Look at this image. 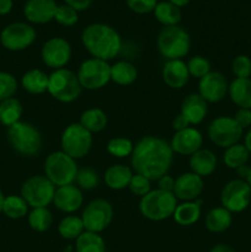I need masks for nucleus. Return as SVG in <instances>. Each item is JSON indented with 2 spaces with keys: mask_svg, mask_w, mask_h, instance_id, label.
Wrapping results in <instances>:
<instances>
[{
  "mask_svg": "<svg viewBox=\"0 0 251 252\" xmlns=\"http://www.w3.org/2000/svg\"><path fill=\"white\" fill-rule=\"evenodd\" d=\"M150 180L147 179L145 176L139 174H133L132 180H130L128 189H130L133 194L139 197H144L145 194L149 193L152 191V185H150Z\"/></svg>",
  "mask_w": 251,
  "mask_h": 252,
  "instance_id": "44",
  "label": "nucleus"
},
{
  "mask_svg": "<svg viewBox=\"0 0 251 252\" xmlns=\"http://www.w3.org/2000/svg\"><path fill=\"white\" fill-rule=\"evenodd\" d=\"M228 81L219 71H211L199 79L198 94L208 103H217L223 100L228 94Z\"/></svg>",
  "mask_w": 251,
  "mask_h": 252,
  "instance_id": "16",
  "label": "nucleus"
},
{
  "mask_svg": "<svg viewBox=\"0 0 251 252\" xmlns=\"http://www.w3.org/2000/svg\"><path fill=\"white\" fill-rule=\"evenodd\" d=\"M249 159H250L249 150L246 149L245 145L239 144V143L226 148L223 155V161L225 166L233 170H236L238 167L248 164Z\"/></svg>",
  "mask_w": 251,
  "mask_h": 252,
  "instance_id": "33",
  "label": "nucleus"
},
{
  "mask_svg": "<svg viewBox=\"0 0 251 252\" xmlns=\"http://www.w3.org/2000/svg\"><path fill=\"white\" fill-rule=\"evenodd\" d=\"M64 1H65L66 5L75 9L76 11H84V10L89 9L93 0H64Z\"/></svg>",
  "mask_w": 251,
  "mask_h": 252,
  "instance_id": "48",
  "label": "nucleus"
},
{
  "mask_svg": "<svg viewBox=\"0 0 251 252\" xmlns=\"http://www.w3.org/2000/svg\"><path fill=\"white\" fill-rule=\"evenodd\" d=\"M53 223V217L47 207L41 208H32L29 213V224L37 233H43L51 228Z\"/></svg>",
  "mask_w": 251,
  "mask_h": 252,
  "instance_id": "37",
  "label": "nucleus"
},
{
  "mask_svg": "<svg viewBox=\"0 0 251 252\" xmlns=\"http://www.w3.org/2000/svg\"><path fill=\"white\" fill-rule=\"evenodd\" d=\"M189 167L191 172L198 176H209L216 171L217 157L211 150L199 149L189 157Z\"/></svg>",
  "mask_w": 251,
  "mask_h": 252,
  "instance_id": "23",
  "label": "nucleus"
},
{
  "mask_svg": "<svg viewBox=\"0 0 251 252\" xmlns=\"http://www.w3.org/2000/svg\"><path fill=\"white\" fill-rule=\"evenodd\" d=\"M4 199H5V196H4V193H2L1 189H0V213H1V211H2V204H4Z\"/></svg>",
  "mask_w": 251,
  "mask_h": 252,
  "instance_id": "55",
  "label": "nucleus"
},
{
  "mask_svg": "<svg viewBox=\"0 0 251 252\" xmlns=\"http://www.w3.org/2000/svg\"><path fill=\"white\" fill-rule=\"evenodd\" d=\"M231 70L233 74L236 76V79H250L251 76V58L240 54L235 57L231 63Z\"/></svg>",
  "mask_w": 251,
  "mask_h": 252,
  "instance_id": "43",
  "label": "nucleus"
},
{
  "mask_svg": "<svg viewBox=\"0 0 251 252\" xmlns=\"http://www.w3.org/2000/svg\"><path fill=\"white\" fill-rule=\"evenodd\" d=\"M174 160V152L170 143L162 138L147 135L134 145L130 164L135 174L155 181L167 175Z\"/></svg>",
  "mask_w": 251,
  "mask_h": 252,
  "instance_id": "1",
  "label": "nucleus"
},
{
  "mask_svg": "<svg viewBox=\"0 0 251 252\" xmlns=\"http://www.w3.org/2000/svg\"><path fill=\"white\" fill-rule=\"evenodd\" d=\"M209 252H235L233 248H230L226 244H218V245L213 246Z\"/></svg>",
  "mask_w": 251,
  "mask_h": 252,
  "instance_id": "51",
  "label": "nucleus"
},
{
  "mask_svg": "<svg viewBox=\"0 0 251 252\" xmlns=\"http://www.w3.org/2000/svg\"><path fill=\"white\" fill-rule=\"evenodd\" d=\"M201 199L177 204L176 209L174 212V216H172L175 221L182 226H189L192 224L197 223L199 217H201Z\"/></svg>",
  "mask_w": 251,
  "mask_h": 252,
  "instance_id": "26",
  "label": "nucleus"
},
{
  "mask_svg": "<svg viewBox=\"0 0 251 252\" xmlns=\"http://www.w3.org/2000/svg\"><path fill=\"white\" fill-rule=\"evenodd\" d=\"M230 100L240 108L251 110V79H234L229 84Z\"/></svg>",
  "mask_w": 251,
  "mask_h": 252,
  "instance_id": "25",
  "label": "nucleus"
},
{
  "mask_svg": "<svg viewBox=\"0 0 251 252\" xmlns=\"http://www.w3.org/2000/svg\"><path fill=\"white\" fill-rule=\"evenodd\" d=\"M7 140L17 154L29 158L38 154L43 144L39 130L31 123L21 121L7 128Z\"/></svg>",
  "mask_w": 251,
  "mask_h": 252,
  "instance_id": "3",
  "label": "nucleus"
},
{
  "mask_svg": "<svg viewBox=\"0 0 251 252\" xmlns=\"http://www.w3.org/2000/svg\"><path fill=\"white\" fill-rule=\"evenodd\" d=\"M76 252H106L105 240L100 234L84 231L75 243Z\"/></svg>",
  "mask_w": 251,
  "mask_h": 252,
  "instance_id": "35",
  "label": "nucleus"
},
{
  "mask_svg": "<svg viewBox=\"0 0 251 252\" xmlns=\"http://www.w3.org/2000/svg\"><path fill=\"white\" fill-rule=\"evenodd\" d=\"M133 172L128 166L122 164H116L108 167L103 175V180L108 189L120 191L126 189L132 180Z\"/></svg>",
  "mask_w": 251,
  "mask_h": 252,
  "instance_id": "24",
  "label": "nucleus"
},
{
  "mask_svg": "<svg viewBox=\"0 0 251 252\" xmlns=\"http://www.w3.org/2000/svg\"><path fill=\"white\" fill-rule=\"evenodd\" d=\"M85 231L81 217L66 216L58 225L59 235L66 240H76Z\"/></svg>",
  "mask_w": 251,
  "mask_h": 252,
  "instance_id": "36",
  "label": "nucleus"
},
{
  "mask_svg": "<svg viewBox=\"0 0 251 252\" xmlns=\"http://www.w3.org/2000/svg\"><path fill=\"white\" fill-rule=\"evenodd\" d=\"M106 148H107V152L110 153L112 157L122 159V158L132 155L133 149H134V144H133L132 140H129L128 138L116 137L112 138V139L107 143V147Z\"/></svg>",
  "mask_w": 251,
  "mask_h": 252,
  "instance_id": "38",
  "label": "nucleus"
},
{
  "mask_svg": "<svg viewBox=\"0 0 251 252\" xmlns=\"http://www.w3.org/2000/svg\"><path fill=\"white\" fill-rule=\"evenodd\" d=\"M36 36V30L31 25L25 22H12L2 29L0 33V43L7 51H24L33 43Z\"/></svg>",
  "mask_w": 251,
  "mask_h": 252,
  "instance_id": "14",
  "label": "nucleus"
},
{
  "mask_svg": "<svg viewBox=\"0 0 251 252\" xmlns=\"http://www.w3.org/2000/svg\"><path fill=\"white\" fill-rule=\"evenodd\" d=\"M17 91V80L12 74L0 71V102L14 97Z\"/></svg>",
  "mask_w": 251,
  "mask_h": 252,
  "instance_id": "42",
  "label": "nucleus"
},
{
  "mask_svg": "<svg viewBox=\"0 0 251 252\" xmlns=\"http://www.w3.org/2000/svg\"><path fill=\"white\" fill-rule=\"evenodd\" d=\"M155 19L164 25L165 27L167 26H176L180 21H181V10L177 7L176 5L171 4L170 1H161L157 2V6L154 9Z\"/></svg>",
  "mask_w": 251,
  "mask_h": 252,
  "instance_id": "32",
  "label": "nucleus"
},
{
  "mask_svg": "<svg viewBox=\"0 0 251 252\" xmlns=\"http://www.w3.org/2000/svg\"><path fill=\"white\" fill-rule=\"evenodd\" d=\"M54 20L58 24H61L62 26L71 27L78 22L79 15L78 11L75 9H73L71 6H69V5H58L56 10V14H54Z\"/></svg>",
  "mask_w": 251,
  "mask_h": 252,
  "instance_id": "41",
  "label": "nucleus"
},
{
  "mask_svg": "<svg viewBox=\"0 0 251 252\" xmlns=\"http://www.w3.org/2000/svg\"><path fill=\"white\" fill-rule=\"evenodd\" d=\"M62 152L73 159L86 157L93 147V134L80 123H71L64 129L61 137Z\"/></svg>",
  "mask_w": 251,
  "mask_h": 252,
  "instance_id": "10",
  "label": "nucleus"
},
{
  "mask_svg": "<svg viewBox=\"0 0 251 252\" xmlns=\"http://www.w3.org/2000/svg\"><path fill=\"white\" fill-rule=\"evenodd\" d=\"M113 208L106 199L97 198L91 201L81 214V220L86 231L100 234L111 224Z\"/></svg>",
  "mask_w": 251,
  "mask_h": 252,
  "instance_id": "12",
  "label": "nucleus"
},
{
  "mask_svg": "<svg viewBox=\"0 0 251 252\" xmlns=\"http://www.w3.org/2000/svg\"><path fill=\"white\" fill-rule=\"evenodd\" d=\"M250 167L251 166H248V164H246L236 169V172H238L239 177H240L241 180H246V177H248L249 175V171H250Z\"/></svg>",
  "mask_w": 251,
  "mask_h": 252,
  "instance_id": "52",
  "label": "nucleus"
},
{
  "mask_svg": "<svg viewBox=\"0 0 251 252\" xmlns=\"http://www.w3.org/2000/svg\"><path fill=\"white\" fill-rule=\"evenodd\" d=\"M189 126H191V125H189L188 121H187L186 118H185L184 116L181 115V113H180V115H177L176 117L172 120V128H174L176 132H180V130L186 129V128H188Z\"/></svg>",
  "mask_w": 251,
  "mask_h": 252,
  "instance_id": "49",
  "label": "nucleus"
},
{
  "mask_svg": "<svg viewBox=\"0 0 251 252\" xmlns=\"http://www.w3.org/2000/svg\"><path fill=\"white\" fill-rule=\"evenodd\" d=\"M233 221V216L224 207H216L211 209L206 216V228L211 233H223L228 230Z\"/></svg>",
  "mask_w": 251,
  "mask_h": 252,
  "instance_id": "28",
  "label": "nucleus"
},
{
  "mask_svg": "<svg viewBox=\"0 0 251 252\" xmlns=\"http://www.w3.org/2000/svg\"><path fill=\"white\" fill-rule=\"evenodd\" d=\"M1 212L10 219H21L29 213V204L22 198L21 194H10L5 196Z\"/></svg>",
  "mask_w": 251,
  "mask_h": 252,
  "instance_id": "34",
  "label": "nucleus"
},
{
  "mask_svg": "<svg viewBox=\"0 0 251 252\" xmlns=\"http://www.w3.org/2000/svg\"><path fill=\"white\" fill-rule=\"evenodd\" d=\"M128 7L135 14H148L154 11L157 0H126Z\"/></svg>",
  "mask_w": 251,
  "mask_h": 252,
  "instance_id": "45",
  "label": "nucleus"
},
{
  "mask_svg": "<svg viewBox=\"0 0 251 252\" xmlns=\"http://www.w3.org/2000/svg\"><path fill=\"white\" fill-rule=\"evenodd\" d=\"M233 118L243 130L246 129V128H251V110H248V108H239Z\"/></svg>",
  "mask_w": 251,
  "mask_h": 252,
  "instance_id": "46",
  "label": "nucleus"
},
{
  "mask_svg": "<svg viewBox=\"0 0 251 252\" xmlns=\"http://www.w3.org/2000/svg\"><path fill=\"white\" fill-rule=\"evenodd\" d=\"M244 145H245L246 149H248L249 153L251 154V128L245 134V138H244Z\"/></svg>",
  "mask_w": 251,
  "mask_h": 252,
  "instance_id": "53",
  "label": "nucleus"
},
{
  "mask_svg": "<svg viewBox=\"0 0 251 252\" xmlns=\"http://www.w3.org/2000/svg\"><path fill=\"white\" fill-rule=\"evenodd\" d=\"M83 192L74 184L57 187L53 204L57 207V209H59L63 213H74L78 209H80V207L83 206Z\"/></svg>",
  "mask_w": 251,
  "mask_h": 252,
  "instance_id": "19",
  "label": "nucleus"
},
{
  "mask_svg": "<svg viewBox=\"0 0 251 252\" xmlns=\"http://www.w3.org/2000/svg\"><path fill=\"white\" fill-rule=\"evenodd\" d=\"M202 144H203V137L201 132L192 127L176 132L170 142L172 152L180 155H189V157L202 149Z\"/></svg>",
  "mask_w": 251,
  "mask_h": 252,
  "instance_id": "18",
  "label": "nucleus"
},
{
  "mask_svg": "<svg viewBox=\"0 0 251 252\" xmlns=\"http://www.w3.org/2000/svg\"><path fill=\"white\" fill-rule=\"evenodd\" d=\"M80 123L86 130L93 134L103 130L107 126V116L101 108H89L84 111L80 116Z\"/></svg>",
  "mask_w": 251,
  "mask_h": 252,
  "instance_id": "30",
  "label": "nucleus"
},
{
  "mask_svg": "<svg viewBox=\"0 0 251 252\" xmlns=\"http://www.w3.org/2000/svg\"><path fill=\"white\" fill-rule=\"evenodd\" d=\"M208 112V102L199 96V94H191L184 100L181 106V115L191 126L199 125L206 118Z\"/></svg>",
  "mask_w": 251,
  "mask_h": 252,
  "instance_id": "22",
  "label": "nucleus"
},
{
  "mask_svg": "<svg viewBox=\"0 0 251 252\" xmlns=\"http://www.w3.org/2000/svg\"><path fill=\"white\" fill-rule=\"evenodd\" d=\"M138 70L130 62L121 61L111 66V81L117 85L127 86L137 80Z\"/></svg>",
  "mask_w": 251,
  "mask_h": 252,
  "instance_id": "29",
  "label": "nucleus"
},
{
  "mask_svg": "<svg viewBox=\"0 0 251 252\" xmlns=\"http://www.w3.org/2000/svg\"><path fill=\"white\" fill-rule=\"evenodd\" d=\"M246 182H248L249 184V186L251 187V167H250V171H249V175H248V177H246V180H245Z\"/></svg>",
  "mask_w": 251,
  "mask_h": 252,
  "instance_id": "56",
  "label": "nucleus"
},
{
  "mask_svg": "<svg viewBox=\"0 0 251 252\" xmlns=\"http://www.w3.org/2000/svg\"><path fill=\"white\" fill-rule=\"evenodd\" d=\"M12 1H15V0H12Z\"/></svg>",
  "mask_w": 251,
  "mask_h": 252,
  "instance_id": "57",
  "label": "nucleus"
},
{
  "mask_svg": "<svg viewBox=\"0 0 251 252\" xmlns=\"http://www.w3.org/2000/svg\"><path fill=\"white\" fill-rule=\"evenodd\" d=\"M41 58L48 68L54 70L64 68L71 58L70 43L62 37H52L42 46Z\"/></svg>",
  "mask_w": 251,
  "mask_h": 252,
  "instance_id": "15",
  "label": "nucleus"
},
{
  "mask_svg": "<svg viewBox=\"0 0 251 252\" xmlns=\"http://www.w3.org/2000/svg\"><path fill=\"white\" fill-rule=\"evenodd\" d=\"M81 42L93 58L111 61L120 54L122 39L113 27L96 22L86 26L81 32Z\"/></svg>",
  "mask_w": 251,
  "mask_h": 252,
  "instance_id": "2",
  "label": "nucleus"
},
{
  "mask_svg": "<svg viewBox=\"0 0 251 252\" xmlns=\"http://www.w3.org/2000/svg\"><path fill=\"white\" fill-rule=\"evenodd\" d=\"M49 75L39 69H31L26 71L21 78V85L25 90L32 95H41L48 90Z\"/></svg>",
  "mask_w": 251,
  "mask_h": 252,
  "instance_id": "27",
  "label": "nucleus"
},
{
  "mask_svg": "<svg viewBox=\"0 0 251 252\" xmlns=\"http://www.w3.org/2000/svg\"><path fill=\"white\" fill-rule=\"evenodd\" d=\"M76 76L83 89L100 90L111 81V65L102 59H86L79 66Z\"/></svg>",
  "mask_w": 251,
  "mask_h": 252,
  "instance_id": "9",
  "label": "nucleus"
},
{
  "mask_svg": "<svg viewBox=\"0 0 251 252\" xmlns=\"http://www.w3.org/2000/svg\"><path fill=\"white\" fill-rule=\"evenodd\" d=\"M44 176L56 187L74 184L78 174L75 159L64 152H54L47 157L44 161Z\"/></svg>",
  "mask_w": 251,
  "mask_h": 252,
  "instance_id": "6",
  "label": "nucleus"
},
{
  "mask_svg": "<svg viewBox=\"0 0 251 252\" xmlns=\"http://www.w3.org/2000/svg\"><path fill=\"white\" fill-rule=\"evenodd\" d=\"M22 116V105L17 98L10 97L0 102V123L5 127H11L20 122Z\"/></svg>",
  "mask_w": 251,
  "mask_h": 252,
  "instance_id": "31",
  "label": "nucleus"
},
{
  "mask_svg": "<svg viewBox=\"0 0 251 252\" xmlns=\"http://www.w3.org/2000/svg\"><path fill=\"white\" fill-rule=\"evenodd\" d=\"M157 51L166 61L181 59L191 48V38L187 31L179 25L167 26L160 31L157 39Z\"/></svg>",
  "mask_w": 251,
  "mask_h": 252,
  "instance_id": "4",
  "label": "nucleus"
},
{
  "mask_svg": "<svg viewBox=\"0 0 251 252\" xmlns=\"http://www.w3.org/2000/svg\"><path fill=\"white\" fill-rule=\"evenodd\" d=\"M157 186H159V189H162V191L174 192L175 179L170 175H164L157 180Z\"/></svg>",
  "mask_w": 251,
  "mask_h": 252,
  "instance_id": "47",
  "label": "nucleus"
},
{
  "mask_svg": "<svg viewBox=\"0 0 251 252\" xmlns=\"http://www.w3.org/2000/svg\"><path fill=\"white\" fill-rule=\"evenodd\" d=\"M81 88L76 74L66 68L57 69L49 75L48 93L59 102L70 103L80 96Z\"/></svg>",
  "mask_w": 251,
  "mask_h": 252,
  "instance_id": "7",
  "label": "nucleus"
},
{
  "mask_svg": "<svg viewBox=\"0 0 251 252\" xmlns=\"http://www.w3.org/2000/svg\"><path fill=\"white\" fill-rule=\"evenodd\" d=\"M203 179L193 172L182 174L175 180L174 194L177 199L184 202L196 201L203 192Z\"/></svg>",
  "mask_w": 251,
  "mask_h": 252,
  "instance_id": "17",
  "label": "nucleus"
},
{
  "mask_svg": "<svg viewBox=\"0 0 251 252\" xmlns=\"http://www.w3.org/2000/svg\"><path fill=\"white\" fill-rule=\"evenodd\" d=\"M187 69H188L189 75L193 76V78L202 79L203 76H206L207 74L211 73V63L207 58L202 56H194L187 62Z\"/></svg>",
  "mask_w": 251,
  "mask_h": 252,
  "instance_id": "40",
  "label": "nucleus"
},
{
  "mask_svg": "<svg viewBox=\"0 0 251 252\" xmlns=\"http://www.w3.org/2000/svg\"><path fill=\"white\" fill-rule=\"evenodd\" d=\"M57 6L54 0H27L24 15L32 24H47L54 20Z\"/></svg>",
  "mask_w": 251,
  "mask_h": 252,
  "instance_id": "20",
  "label": "nucleus"
},
{
  "mask_svg": "<svg viewBox=\"0 0 251 252\" xmlns=\"http://www.w3.org/2000/svg\"><path fill=\"white\" fill-rule=\"evenodd\" d=\"M177 207V198L174 192L154 189L142 197L139 202V211L144 218L153 221H161L174 216Z\"/></svg>",
  "mask_w": 251,
  "mask_h": 252,
  "instance_id": "5",
  "label": "nucleus"
},
{
  "mask_svg": "<svg viewBox=\"0 0 251 252\" xmlns=\"http://www.w3.org/2000/svg\"><path fill=\"white\" fill-rule=\"evenodd\" d=\"M75 181L80 189L91 191L98 186V175L95 170L90 169V167H83V169L78 170Z\"/></svg>",
  "mask_w": 251,
  "mask_h": 252,
  "instance_id": "39",
  "label": "nucleus"
},
{
  "mask_svg": "<svg viewBox=\"0 0 251 252\" xmlns=\"http://www.w3.org/2000/svg\"><path fill=\"white\" fill-rule=\"evenodd\" d=\"M251 202V187L245 180L236 179L229 181L220 192L221 207L230 213L244 212Z\"/></svg>",
  "mask_w": 251,
  "mask_h": 252,
  "instance_id": "13",
  "label": "nucleus"
},
{
  "mask_svg": "<svg viewBox=\"0 0 251 252\" xmlns=\"http://www.w3.org/2000/svg\"><path fill=\"white\" fill-rule=\"evenodd\" d=\"M12 0H0V15H7L12 10Z\"/></svg>",
  "mask_w": 251,
  "mask_h": 252,
  "instance_id": "50",
  "label": "nucleus"
},
{
  "mask_svg": "<svg viewBox=\"0 0 251 252\" xmlns=\"http://www.w3.org/2000/svg\"><path fill=\"white\" fill-rule=\"evenodd\" d=\"M167 1H170L171 4L176 5L177 7H182V6H186L187 4H188L191 0H167Z\"/></svg>",
  "mask_w": 251,
  "mask_h": 252,
  "instance_id": "54",
  "label": "nucleus"
},
{
  "mask_svg": "<svg viewBox=\"0 0 251 252\" xmlns=\"http://www.w3.org/2000/svg\"><path fill=\"white\" fill-rule=\"evenodd\" d=\"M57 187L44 175L27 179L21 186V197L31 208H41L53 203Z\"/></svg>",
  "mask_w": 251,
  "mask_h": 252,
  "instance_id": "8",
  "label": "nucleus"
},
{
  "mask_svg": "<svg viewBox=\"0 0 251 252\" xmlns=\"http://www.w3.org/2000/svg\"><path fill=\"white\" fill-rule=\"evenodd\" d=\"M208 137L217 147L226 149L239 143L240 138L243 137V129L239 127L233 117L219 116L214 118L209 125Z\"/></svg>",
  "mask_w": 251,
  "mask_h": 252,
  "instance_id": "11",
  "label": "nucleus"
},
{
  "mask_svg": "<svg viewBox=\"0 0 251 252\" xmlns=\"http://www.w3.org/2000/svg\"><path fill=\"white\" fill-rule=\"evenodd\" d=\"M189 76L187 64L182 59L167 61L162 66V80L171 89L184 88Z\"/></svg>",
  "mask_w": 251,
  "mask_h": 252,
  "instance_id": "21",
  "label": "nucleus"
}]
</instances>
